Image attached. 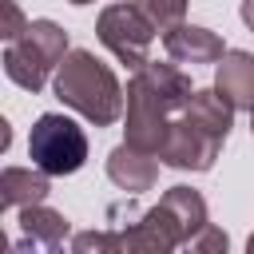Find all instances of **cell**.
<instances>
[{
    "label": "cell",
    "mask_w": 254,
    "mask_h": 254,
    "mask_svg": "<svg viewBox=\"0 0 254 254\" xmlns=\"http://www.w3.org/2000/svg\"><path fill=\"white\" fill-rule=\"evenodd\" d=\"M0 12H4V28H0V36H4V40H16V36L28 28L20 4H16V0H0Z\"/></svg>",
    "instance_id": "cell-18"
},
{
    "label": "cell",
    "mask_w": 254,
    "mask_h": 254,
    "mask_svg": "<svg viewBox=\"0 0 254 254\" xmlns=\"http://www.w3.org/2000/svg\"><path fill=\"white\" fill-rule=\"evenodd\" d=\"M52 91L64 107L79 111L95 127H111L123 115V95H127L119 87L115 71L87 48H71L64 56V64L52 75Z\"/></svg>",
    "instance_id": "cell-1"
},
{
    "label": "cell",
    "mask_w": 254,
    "mask_h": 254,
    "mask_svg": "<svg viewBox=\"0 0 254 254\" xmlns=\"http://www.w3.org/2000/svg\"><path fill=\"white\" fill-rule=\"evenodd\" d=\"M52 175L32 167H4L0 171V206H32L52 194Z\"/></svg>",
    "instance_id": "cell-13"
},
{
    "label": "cell",
    "mask_w": 254,
    "mask_h": 254,
    "mask_svg": "<svg viewBox=\"0 0 254 254\" xmlns=\"http://www.w3.org/2000/svg\"><path fill=\"white\" fill-rule=\"evenodd\" d=\"M155 210L167 218V226H171V234L179 238V246H190V242L198 238V230L210 222V218H206V198H202L194 187H171V190L155 202Z\"/></svg>",
    "instance_id": "cell-8"
},
{
    "label": "cell",
    "mask_w": 254,
    "mask_h": 254,
    "mask_svg": "<svg viewBox=\"0 0 254 254\" xmlns=\"http://www.w3.org/2000/svg\"><path fill=\"white\" fill-rule=\"evenodd\" d=\"M71 250L75 254H123V242H119V230H83L71 238Z\"/></svg>",
    "instance_id": "cell-16"
},
{
    "label": "cell",
    "mask_w": 254,
    "mask_h": 254,
    "mask_svg": "<svg viewBox=\"0 0 254 254\" xmlns=\"http://www.w3.org/2000/svg\"><path fill=\"white\" fill-rule=\"evenodd\" d=\"M163 111H183L187 103H190V95H194V87H190V75L183 71V67H175V64H159V60H147L143 67H135V75H131Z\"/></svg>",
    "instance_id": "cell-7"
},
{
    "label": "cell",
    "mask_w": 254,
    "mask_h": 254,
    "mask_svg": "<svg viewBox=\"0 0 254 254\" xmlns=\"http://www.w3.org/2000/svg\"><path fill=\"white\" fill-rule=\"evenodd\" d=\"M28 159L40 171H48L52 179L56 175H75L87 163V135L71 115L44 111L28 131Z\"/></svg>",
    "instance_id": "cell-3"
},
{
    "label": "cell",
    "mask_w": 254,
    "mask_h": 254,
    "mask_svg": "<svg viewBox=\"0 0 254 254\" xmlns=\"http://www.w3.org/2000/svg\"><path fill=\"white\" fill-rule=\"evenodd\" d=\"M246 250H250V254H254V234H250V242H246Z\"/></svg>",
    "instance_id": "cell-20"
},
{
    "label": "cell",
    "mask_w": 254,
    "mask_h": 254,
    "mask_svg": "<svg viewBox=\"0 0 254 254\" xmlns=\"http://www.w3.org/2000/svg\"><path fill=\"white\" fill-rule=\"evenodd\" d=\"M163 48H167V56L175 64H190V67L194 64H218L226 56V44H222L218 32L198 28V24H187V20L163 32Z\"/></svg>",
    "instance_id": "cell-9"
},
{
    "label": "cell",
    "mask_w": 254,
    "mask_h": 254,
    "mask_svg": "<svg viewBox=\"0 0 254 254\" xmlns=\"http://www.w3.org/2000/svg\"><path fill=\"white\" fill-rule=\"evenodd\" d=\"M226 246H230V238H226L218 226H210V222H206V226L198 230V238L190 242V250H198V254H218V250H226Z\"/></svg>",
    "instance_id": "cell-17"
},
{
    "label": "cell",
    "mask_w": 254,
    "mask_h": 254,
    "mask_svg": "<svg viewBox=\"0 0 254 254\" xmlns=\"http://www.w3.org/2000/svg\"><path fill=\"white\" fill-rule=\"evenodd\" d=\"M67 4H79V8H83V4H91V0H67Z\"/></svg>",
    "instance_id": "cell-21"
},
{
    "label": "cell",
    "mask_w": 254,
    "mask_h": 254,
    "mask_svg": "<svg viewBox=\"0 0 254 254\" xmlns=\"http://www.w3.org/2000/svg\"><path fill=\"white\" fill-rule=\"evenodd\" d=\"M218 151H222L218 135L194 127L190 119H175L171 131H167V139H163L159 159L167 167H175V171H210L214 159H218Z\"/></svg>",
    "instance_id": "cell-5"
},
{
    "label": "cell",
    "mask_w": 254,
    "mask_h": 254,
    "mask_svg": "<svg viewBox=\"0 0 254 254\" xmlns=\"http://www.w3.org/2000/svg\"><path fill=\"white\" fill-rule=\"evenodd\" d=\"M67 52H71L67 48V32L56 20H32L16 40H8V48H4V75L36 95L48 83V75L64 64Z\"/></svg>",
    "instance_id": "cell-2"
},
{
    "label": "cell",
    "mask_w": 254,
    "mask_h": 254,
    "mask_svg": "<svg viewBox=\"0 0 254 254\" xmlns=\"http://www.w3.org/2000/svg\"><path fill=\"white\" fill-rule=\"evenodd\" d=\"M135 4L151 16V24H155L159 32H167V28H175V24L187 20V4H190V0H135Z\"/></svg>",
    "instance_id": "cell-15"
},
{
    "label": "cell",
    "mask_w": 254,
    "mask_h": 254,
    "mask_svg": "<svg viewBox=\"0 0 254 254\" xmlns=\"http://www.w3.org/2000/svg\"><path fill=\"white\" fill-rule=\"evenodd\" d=\"M183 119H190L194 127H202V131H210V135L226 139V135H230V127H234V107H230L214 87H194L190 103L183 107Z\"/></svg>",
    "instance_id": "cell-14"
},
{
    "label": "cell",
    "mask_w": 254,
    "mask_h": 254,
    "mask_svg": "<svg viewBox=\"0 0 254 254\" xmlns=\"http://www.w3.org/2000/svg\"><path fill=\"white\" fill-rule=\"evenodd\" d=\"M159 155H151V151H139V147H131V143H119L111 155H107V179L119 187V190H127V194H143V190H151L155 187V179H159V163H155Z\"/></svg>",
    "instance_id": "cell-10"
},
{
    "label": "cell",
    "mask_w": 254,
    "mask_h": 254,
    "mask_svg": "<svg viewBox=\"0 0 254 254\" xmlns=\"http://www.w3.org/2000/svg\"><path fill=\"white\" fill-rule=\"evenodd\" d=\"M155 24H151V16L131 0V4H107L103 12H99V20H95V36H99V44L119 60V64H127V67H143L147 64V52H151V44H155Z\"/></svg>",
    "instance_id": "cell-4"
},
{
    "label": "cell",
    "mask_w": 254,
    "mask_h": 254,
    "mask_svg": "<svg viewBox=\"0 0 254 254\" xmlns=\"http://www.w3.org/2000/svg\"><path fill=\"white\" fill-rule=\"evenodd\" d=\"M238 12H242V24L254 32V0H242V8H238Z\"/></svg>",
    "instance_id": "cell-19"
},
{
    "label": "cell",
    "mask_w": 254,
    "mask_h": 254,
    "mask_svg": "<svg viewBox=\"0 0 254 254\" xmlns=\"http://www.w3.org/2000/svg\"><path fill=\"white\" fill-rule=\"evenodd\" d=\"M123 143H131V147H139V151H151V155H159L163 151V139H167V131H171V111H163L135 79H127V111H123Z\"/></svg>",
    "instance_id": "cell-6"
},
{
    "label": "cell",
    "mask_w": 254,
    "mask_h": 254,
    "mask_svg": "<svg viewBox=\"0 0 254 254\" xmlns=\"http://www.w3.org/2000/svg\"><path fill=\"white\" fill-rule=\"evenodd\" d=\"M250 131H254V107H250Z\"/></svg>",
    "instance_id": "cell-22"
},
{
    "label": "cell",
    "mask_w": 254,
    "mask_h": 254,
    "mask_svg": "<svg viewBox=\"0 0 254 254\" xmlns=\"http://www.w3.org/2000/svg\"><path fill=\"white\" fill-rule=\"evenodd\" d=\"M20 230H24V238L16 242L20 250H28V246L32 250H60L71 226L60 210H52L44 202H32V206H20Z\"/></svg>",
    "instance_id": "cell-12"
},
{
    "label": "cell",
    "mask_w": 254,
    "mask_h": 254,
    "mask_svg": "<svg viewBox=\"0 0 254 254\" xmlns=\"http://www.w3.org/2000/svg\"><path fill=\"white\" fill-rule=\"evenodd\" d=\"M214 91L230 103V107H254V56L250 52H230L218 60V71H214Z\"/></svg>",
    "instance_id": "cell-11"
}]
</instances>
